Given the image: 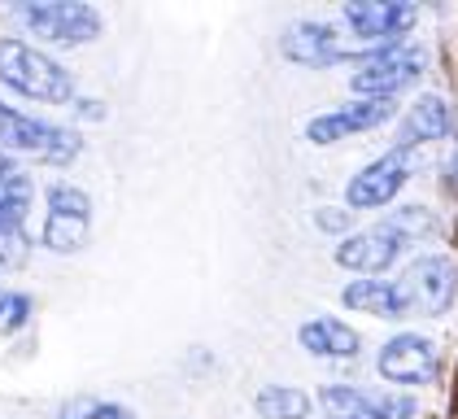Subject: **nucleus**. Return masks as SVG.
I'll return each mask as SVG.
<instances>
[{"instance_id":"obj_1","label":"nucleus","mask_w":458,"mask_h":419,"mask_svg":"<svg viewBox=\"0 0 458 419\" xmlns=\"http://www.w3.org/2000/svg\"><path fill=\"white\" fill-rule=\"evenodd\" d=\"M0 83H9L22 97L36 101H71L74 97V74L66 66H57L53 57L36 53L22 39H0Z\"/></svg>"},{"instance_id":"obj_2","label":"nucleus","mask_w":458,"mask_h":419,"mask_svg":"<svg viewBox=\"0 0 458 419\" xmlns=\"http://www.w3.org/2000/svg\"><path fill=\"white\" fill-rule=\"evenodd\" d=\"M0 149H18V153H36L39 162H71L79 153V136L71 127H53L18 114L13 105L0 101Z\"/></svg>"},{"instance_id":"obj_3","label":"nucleus","mask_w":458,"mask_h":419,"mask_svg":"<svg viewBox=\"0 0 458 419\" xmlns=\"http://www.w3.org/2000/svg\"><path fill=\"white\" fill-rule=\"evenodd\" d=\"M423 70V53L411 44H388L376 48L371 62L353 74V92L367 101H393V92H402L415 74Z\"/></svg>"},{"instance_id":"obj_4","label":"nucleus","mask_w":458,"mask_h":419,"mask_svg":"<svg viewBox=\"0 0 458 419\" xmlns=\"http://www.w3.org/2000/svg\"><path fill=\"white\" fill-rule=\"evenodd\" d=\"M411 171H415V144H397L380 162H371L367 171L353 175L350 188H345V201H350L353 210L388 206V201L402 192V184L411 179Z\"/></svg>"},{"instance_id":"obj_5","label":"nucleus","mask_w":458,"mask_h":419,"mask_svg":"<svg viewBox=\"0 0 458 419\" xmlns=\"http://www.w3.org/2000/svg\"><path fill=\"white\" fill-rule=\"evenodd\" d=\"M13 13L53 44H88L101 35V13L92 4H18Z\"/></svg>"},{"instance_id":"obj_6","label":"nucleus","mask_w":458,"mask_h":419,"mask_svg":"<svg viewBox=\"0 0 458 419\" xmlns=\"http://www.w3.org/2000/svg\"><path fill=\"white\" fill-rule=\"evenodd\" d=\"M402 297L411 311L423 314H445L458 297V267L450 258H420L406 276H402Z\"/></svg>"},{"instance_id":"obj_7","label":"nucleus","mask_w":458,"mask_h":419,"mask_svg":"<svg viewBox=\"0 0 458 419\" xmlns=\"http://www.w3.org/2000/svg\"><path fill=\"white\" fill-rule=\"evenodd\" d=\"M88 214H92V201L83 188H71V184H57L48 188V223H44V244L53 253H74L88 241Z\"/></svg>"},{"instance_id":"obj_8","label":"nucleus","mask_w":458,"mask_h":419,"mask_svg":"<svg viewBox=\"0 0 458 419\" xmlns=\"http://www.w3.org/2000/svg\"><path fill=\"white\" fill-rule=\"evenodd\" d=\"M376 367H380V376L393 384H428L437 376L441 358H437V346H432L428 337L402 332V337H393V341L380 349Z\"/></svg>"},{"instance_id":"obj_9","label":"nucleus","mask_w":458,"mask_h":419,"mask_svg":"<svg viewBox=\"0 0 458 419\" xmlns=\"http://www.w3.org/2000/svg\"><path fill=\"white\" fill-rule=\"evenodd\" d=\"M323 411L332 419H411L415 402L411 398H388V393H362V389H345V384H327L318 393Z\"/></svg>"},{"instance_id":"obj_10","label":"nucleus","mask_w":458,"mask_h":419,"mask_svg":"<svg viewBox=\"0 0 458 419\" xmlns=\"http://www.w3.org/2000/svg\"><path fill=\"white\" fill-rule=\"evenodd\" d=\"M406 249V236L393 227V223H380V227H367V232H353L350 241L336 249V262L350 267V271H362V276H376L397 262V253Z\"/></svg>"},{"instance_id":"obj_11","label":"nucleus","mask_w":458,"mask_h":419,"mask_svg":"<svg viewBox=\"0 0 458 419\" xmlns=\"http://www.w3.org/2000/svg\"><path fill=\"white\" fill-rule=\"evenodd\" d=\"M393 118V101H350L341 105V109H332V114H318L310 118V127H306V136L315 140V144H336V140L353 136V132H371V127H380Z\"/></svg>"},{"instance_id":"obj_12","label":"nucleus","mask_w":458,"mask_h":419,"mask_svg":"<svg viewBox=\"0 0 458 419\" xmlns=\"http://www.w3.org/2000/svg\"><path fill=\"white\" fill-rule=\"evenodd\" d=\"M415 18H420V9H415V4H406V0H393V4H380V0L345 4V22H350L362 39H376V48L397 44V35L406 31Z\"/></svg>"},{"instance_id":"obj_13","label":"nucleus","mask_w":458,"mask_h":419,"mask_svg":"<svg viewBox=\"0 0 458 419\" xmlns=\"http://www.w3.org/2000/svg\"><path fill=\"white\" fill-rule=\"evenodd\" d=\"M284 57H293L297 66H332L336 57H345V44L327 22H297L284 35Z\"/></svg>"},{"instance_id":"obj_14","label":"nucleus","mask_w":458,"mask_h":419,"mask_svg":"<svg viewBox=\"0 0 458 419\" xmlns=\"http://www.w3.org/2000/svg\"><path fill=\"white\" fill-rule=\"evenodd\" d=\"M341 302H345L350 311H367V314H380V319H402V314L411 311L406 297H402V288L388 284V279H376V276L350 284V288L341 293Z\"/></svg>"},{"instance_id":"obj_15","label":"nucleus","mask_w":458,"mask_h":419,"mask_svg":"<svg viewBox=\"0 0 458 419\" xmlns=\"http://www.w3.org/2000/svg\"><path fill=\"white\" fill-rule=\"evenodd\" d=\"M297 341L310 354H318V358H353L358 354V332L345 328L341 319H310V323H301Z\"/></svg>"},{"instance_id":"obj_16","label":"nucleus","mask_w":458,"mask_h":419,"mask_svg":"<svg viewBox=\"0 0 458 419\" xmlns=\"http://www.w3.org/2000/svg\"><path fill=\"white\" fill-rule=\"evenodd\" d=\"M450 132V109L441 97H420L411 105V118H406V144L411 140H441Z\"/></svg>"},{"instance_id":"obj_17","label":"nucleus","mask_w":458,"mask_h":419,"mask_svg":"<svg viewBox=\"0 0 458 419\" xmlns=\"http://www.w3.org/2000/svg\"><path fill=\"white\" fill-rule=\"evenodd\" d=\"M258 415L262 419H306L310 415V398L301 389H288V384H271L258 393Z\"/></svg>"},{"instance_id":"obj_18","label":"nucleus","mask_w":458,"mask_h":419,"mask_svg":"<svg viewBox=\"0 0 458 419\" xmlns=\"http://www.w3.org/2000/svg\"><path fill=\"white\" fill-rule=\"evenodd\" d=\"M31 179L27 175H9V179H0V232H13V227H22V218H27V210H31Z\"/></svg>"},{"instance_id":"obj_19","label":"nucleus","mask_w":458,"mask_h":419,"mask_svg":"<svg viewBox=\"0 0 458 419\" xmlns=\"http://www.w3.org/2000/svg\"><path fill=\"white\" fill-rule=\"evenodd\" d=\"M62 419H136L127 406H114V402H97V398H74L62 406Z\"/></svg>"},{"instance_id":"obj_20","label":"nucleus","mask_w":458,"mask_h":419,"mask_svg":"<svg viewBox=\"0 0 458 419\" xmlns=\"http://www.w3.org/2000/svg\"><path fill=\"white\" fill-rule=\"evenodd\" d=\"M388 223H393V227H397V232H402L406 241H415V236H432V232H437V223H432V214H428V210H420V206L397 210V214H393Z\"/></svg>"},{"instance_id":"obj_21","label":"nucleus","mask_w":458,"mask_h":419,"mask_svg":"<svg viewBox=\"0 0 458 419\" xmlns=\"http://www.w3.org/2000/svg\"><path fill=\"white\" fill-rule=\"evenodd\" d=\"M27 249H31V241L22 236V227L0 232V267H22L27 262Z\"/></svg>"},{"instance_id":"obj_22","label":"nucleus","mask_w":458,"mask_h":419,"mask_svg":"<svg viewBox=\"0 0 458 419\" xmlns=\"http://www.w3.org/2000/svg\"><path fill=\"white\" fill-rule=\"evenodd\" d=\"M0 319H4V328H9V332H18V328L31 319V297H9Z\"/></svg>"},{"instance_id":"obj_23","label":"nucleus","mask_w":458,"mask_h":419,"mask_svg":"<svg viewBox=\"0 0 458 419\" xmlns=\"http://www.w3.org/2000/svg\"><path fill=\"white\" fill-rule=\"evenodd\" d=\"M350 218L353 214H345V210H318L315 214V223L323 227V232H345V227H350Z\"/></svg>"},{"instance_id":"obj_24","label":"nucleus","mask_w":458,"mask_h":419,"mask_svg":"<svg viewBox=\"0 0 458 419\" xmlns=\"http://www.w3.org/2000/svg\"><path fill=\"white\" fill-rule=\"evenodd\" d=\"M79 114H83V118H106V105L101 101H79Z\"/></svg>"},{"instance_id":"obj_25","label":"nucleus","mask_w":458,"mask_h":419,"mask_svg":"<svg viewBox=\"0 0 458 419\" xmlns=\"http://www.w3.org/2000/svg\"><path fill=\"white\" fill-rule=\"evenodd\" d=\"M9 175H13V162H9V158L0 153V179H9Z\"/></svg>"},{"instance_id":"obj_26","label":"nucleus","mask_w":458,"mask_h":419,"mask_svg":"<svg viewBox=\"0 0 458 419\" xmlns=\"http://www.w3.org/2000/svg\"><path fill=\"white\" fill-rule=\"evenodd\" d=\"M4 302H9V293H4V288H0V314H4Z\"/></svg>"}]
</instances>
